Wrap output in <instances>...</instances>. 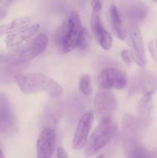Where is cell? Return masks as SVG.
Segmentation results:
<instances>
[{"mask_svg": "<svg viewBox=\"0 0 157 158\" xmlns=\"http://www.w3.org/2000/svg\"><path fill=\"white\" fill-rule=\"evenodd\" d=\"M15 80L18 87L24 94L46 93L52 98H57L62 94L61 85L48 76L41 73L17 74Z\"/></svg>", "mask_w": 157, "mask_h": 158, "instance_id": "obj_1", "label": "cell"}, {"mask_svg": "<svg viewBox=\"0 0 157 158\" xmlns=\"http://www.w3.org/2000/svg\"><path fill=\"white\" fill-rule=\"evenodd\" d=\"M116 130V124L112 118L100 121L85 145V157H91L105 148L112 140Z\"/></svg>", "mask_w": 157, "mask_h": 158, "instance_id": "obj_2", "label": "cell"}, {"mask_svg": "<svg viewBox=\"0 0 157 158\" xmlns=\"http://www.w3.org/2000/svg\"><path fill=\"white\" fill-rule=\"evenodd\" d=\"M139 127L136 117L130 114L124 116L122 122V140L127 158H137L144 148L139 139Z\"/></svg>", "mask_w": 157, "mask_h": 158, "instance_id": "obj_3", "label": "cell"}, {"mask_svg": "<svg viewBox=\"0 0 157 158\" xmlns=\"http://www.w3.org/2000/svg\"><path fill=\"white\" fill-rule=\"evenodd\" d=\"M49 39L47 35L44 33L39 34L18 50V52L9 60L10 63L12 65L18 66L29 63L44 52L47 47Z\"/></svg>", "mask_w": 157, "mask_h": 158, "instance_id": "obj_4", "label": "cell"}, {"mask_svg": "<svg viewBox=\"0 0 157 158\" xmlns=\"http://www.w3.org/2000/svg\"><path fill=\"white\" fill-rule=\"evenodd\" d=\"M117 100L111 89L100 87L94 98L95 114L99 121L112 118L116 110Z\"/></svg>", "mask_w": 157, "mask_h": 158, "instance_id": "obj_5", "label": "cell"}, {"mask_svg": "<svg viewBox=\"0 0 157 158\" xmlns=\"http://www.w3.org/2000/svg\"><path fill=\"white\" fill-rule=\"evenodd\" d=\"M97 81L100 87L104 89H123L128 85V77L119 69L107 66L101 69Z\"/></svg>", "mask_w": 157, "mask_h": 158, "instance_id": "obj_6", "label": "cell"}, {"mask_svg": "<svg viewBox=\"0 0 157 158\" xmlns=\"http://www.w3.org/2000/svg\"><path fill=\"white\" fill-rule=\"evenodd\" d=\"M66 23V33L62 45V51L65 53L70 52L77 47V43L83 26L79 15L77 11H72L68 17Z\"/></svg>", "mask_w": 157, "mask_h": 158, "instance_id": "obj_7", "label": "cell"}, {"mask_svg": "<svg viewBox=\"0 0 157 158\" xmlns=\"http://www.w3.org/2000/svg\"><path fill=\"white\" fill-rule=\"evenodd\" d=\"M94 117H95V113L92 110H89L80 117L77 123L72 143V148L75 151L81 150L86 145L93 123Z\"/></svg>", "mask_w": 157, "mask_h": 158, "instance_id": "obj_8", "label": "cell"}, {"mask_svg": "<svg viewBox=\"0 0 157 158\" xmlns=\"http://www.w3.org/2000/svg\"><path fill=\"white\" fill-rule=\"evenodd\" d=\"M128 31H129V39L132 46L133 61L139 66L143 67L146 63V56L141 31L136 23L133 22H129Z\"/></svg>", "mask_w": 157, "mask_h": 158, "instance_id": "obj_9", "label": "cell"}, {"mask_svg": "<svg viewBox=\"0 0 157 158\" xmlns=\"http://www.w3.org/2000/svg\"><path fill=\"white\" fill-rule=\"evenodd\" d=\"M56 140L54 128L46 127L42 129L37 140L36 158H52Z\"/></svg>", "mask_w": 157, "mask_h": 158, "instance_id": "obj_10", "label": "cell"}, {"mask_svg": "<svg viewBox=\"0 0 157 158\" xmlns=\"http://www.w3.org/2000/svg\"><path fill=\"white\" fill-rule=\"evenodd\" d=\"M14 124L10 103L5 94L0 93V131L7 132L12 129Z\"/></svg>", "mask_w": 157, "mask_h": 158, "instance_id": "obj_11", "label": "cell"}, {"mask_svg": "<svg viewBox=\"0 0 157 158\" xmlns=\"http://www.w3.org/2000/svg\"><path fill=\"white\" fill-rule=\"evenodd\" d=\"M39 25L34 24L18 32L9 35L6 39L7 47H15L29 40L32 35H35L39 30Z\"/></svg>", "mask_w": 157, "mask_h": 158, "instance_id": "obj_12", "label": "cell"}, {"mask_svg": "<svg viewBox=\"0 0 157 158\" xmlns=\"http://www.w3.org/2000/svg\"><path fill=\"white\" fill-rule=\"evenodd\" d=\"M136 86L143 95H153L157 90V77L149 70L143 71L139 75Z\"/></svg>", "mask_w": 157, "mask_h": 158, "instance_id": "obj_13", "label": "cell"}, {"mask_svg": "<svg viewBox=\"0 0 157 158\" xmlns=\"http://www.w3.org/2000/svg\"><path fill=\"white\" fill-rule=\"evenodd\" d=\"M92 10L91 14L90 25L92 32L95 37L99 38L100 35L106 32L102 22V2L101 1H92Z\"/></svg>", "mask_w": 157, "mask_h": 158, "instance_id": "obj_14", "label": "cell"}, {"mask_svg": "<svg viewBox=\"0 0 157 158\" xmlns=\"http://www.w3.org/2000/svg\"><path fill=\"white\" fill-rule=\"evenodd\" d=\"M32 22V19L29 17H21L15 19L7 25H2L0 26V37L2 35H11L26 29L29 27Z\"/></svg>", "mask_w": 157, "mask_h": 158, "instance_id": "obj_15", "label": "cell"}, {"mask_svg": "<svg viewBox=\"0 0 157 158\" xmlns=\"http://www.w3.org/2000/svg\"><path fill=\"white\" fill-rule=\"evenodd\" d=\"M109 15L114 33L119 40H124L126 37V31L123 26L119 12L114 5H112L109 8Z\"/></svg>", "mask_w": 157, "mask_h": 158, "instance_id": "obj_16", "label": "cell"}, {"mask_svg": "<svg viewBox=\"0 0 157 158\" xmlns=\"http://www.w3.org/2000/svg\"><path fill=\"white\" fill-rule=\"evenodd\" d=\"M152 96L153 95H143L139 100L137 104V120L139 124L145 123L150 116L152 110Z\"/></svg>", "mask_w": 157, "mask_h": 158, "instance_id": "obj_17", "label": "cell"}, {"mask_svg": "<svg viewBox=\"0 0 157 158\" xmlns=\"http://www.w3.org/2000/svg\"><path fill=\"white\" fill-rule=\"evenodd\" d=\"M148 6L143 2H136L131 5L126 9V16L129 19V22L142 21L146 17L148 14Z\"/></svg>", "mask_w": 157, "mask_h": 158, "instance_id": "obj_18", "label": "cell"}, {"mask_svg": "<svg viewBox=\"0 0 157 158\" xmlns=\"http://www.w3.org/2000/svg\"><path fill=\"white\" fill-rule=\"evenodd\" d=\"M58 110L59 108L55 106H51L50 109L48 110L47 114H46V127H49L54 128V127L58 123V120H59V113H58Z\"/></svg>", "mask_w": 157, "mask_h": 158, "instance_id": "obj_19", "label": "cell"}, {"mask_svg": "<svg viewBox=\"0 0 157 158\" xmlns=\"http://www.w3.org/2000/svg\"><path fill=\"white\" fill-rule=\"evenodd\" d=\"M79 86L80 92L83 94L85 97H89L92 94V80L89 75H83L81 78L79 79Z\"/></svg>", "mask_w": 157, "mask_h": 158, "instance_id": "obj_20", "label": "cell"}, {"mask_svg": "<svg viewBox=\"0 0 157 158\" xmlns=\"http://www.w3.org/2000/svg\"><path fill=\"white\" fill-rule=\"evenodd\" d=\"M89 46H90V35L87 29L83 27L78 39L77 47L80 50L84 51L86 50L89 47Z\"/></svg>", "mask_w": 157, "mask_h": 158, "instance_id": "obj_21", "label": "cell"}, {"mask_svg": "<svg viewBox=\"0 0 157 158\" xmlns=\"http://www.w3.org/2000/svg\"><path fill=\"white\" fill-rule=\"evenodd\" d=\"M66 23H63L61 26H59L58 29L55 32L54 35V41H55V45L60 49H62L63 41L65 38V33H66Z\"/></svg>", "mask_w": 157, "mask_h": 158, "instance_id": "obj_22", "label": "cell"}, {"mask_svg": "<svg viewBox=\"0 0 157 158\" xmlns=\"http://www.w3.org/2000/svg\"><path fill=\"white\" fill-rule=\"evenodd\" d=\"M121 57L123 59V62L128 66H130L133 62V58H132V54L128 49H123L121 52Z\"/></svg>", "mask_w": 157, "mask_h": 158, "instance_id": "obj_23", "label": "cell"}, {"mask_svg": "<svg viewBox=\"0 0 157 158\" xmlns=\"http://www.w3.org/2000/svg\"><path fill=\"white\" fill-rule=\"evenodd\" d=\"M56 158H69L68 154L66 153V151H65V149L62 147H59L57 149V156Z\"/></svg>", "mask_w": 157, "mask_h": 158, "instance_id": "obj_24", "label": "cell"}, {"mask_svg": "<svg viewBox=\"0 0 157 158\" xmlns=\"http://www.w3.org/2000/svg\"><path fill=\"white\" fill-rule=\"evenodd\" d=\"M149 50H150V52H151V55H152V56L154 58V60H155V52H154V49H153V44H152V42H151L150 43H149Z\"/></svg>", "mask_w": 157, "mask_h": 158, "instance_id": "obj_25", "label": "cell"}, {"mask_svg": "<svg viewBox=\"0 0 157 158\" xmlns=\"http://www.w3.org/2000/svg\"><path fill=\"white\" fill-rule=\"evenodd\" d=\"M6 15H7V11L5 10V9H0V20L4 19L6 16Z\"/></svg>", "mask_w": 157, "mask_h": 158, "instance_id": "obj_26", "label": "cell"}, {"mask_svg": "<svg viewBox=\"0 0 157 158\" xmlns=\"http://www.w3.org/2000/svg\"><path fill=\"white\" fill-rule=\"evenodd\" d=\"M3 60H4V56L2 55V54L0 53V64H1V63H2Z\"/></svg>", "mask_w": 157, "mask_h": 158, "instance_id": "obj_27", "label": "cell"}, {"mask_svg": "<svg viewBox=\"0 0 157 158\" xmlns=\"http://www.w3.org/2000/svg\"><path fill=\"white\" fill-rule=\"evenodd\" d=\"M0 1H1L3 4H7V3L9 2L11 0H0Z\"/></svg>", "mask_w": 157, "mask_h": 158, "instance_id": "obj_28", "label": "cell"}, {"mask_svg": "<svg viewBox=\"0 0 157 158\" xmlns=\"http://www.w3.org/2000/svg\"><path fill=\"white\" fill-rule=\"evenodd\" d=\"M0 158H6V157H5L4 154H3L1 148H0Z\"/></svg>", "mask_w": 157, "mask_h": 158, "instance_id": "obj_29", "label": "cell"}, {"mask_svg": "<svg viewBox=\"0 0 157 158\" xmlns=\"http://www.w3.org/2000/svg\"><path fill=\"white\" fill-rule=\"evenodd\" d=\"M96 158H106L104 157V156L103 155V154H101V155H99V156H98V157H97Z\"/></svg>", "mask_w": 157, "mask_h": 158, "instance_id": "obj_30", "label": "cell"}, {"mask_svg": "<svg viewBox=\"0 0 157 158\" xmlns=\"http://www.w3.org/2000/svg\"><path fill=\"white\" fill-rule=\"evenodd\" d=\"M92 1H101V0H92Z\"/></svg>", "mask_w": 157, "mask_h": 158, "instance_id": "obj_31", "label": "cell"}, {"mask_svg": "<svg viewBox=\"0 0 157 158\" xmlns=\"http://www.w3.org/2000/svg\"><path fill=\"white\" fill-rule=\"evenodd\" d=\"M154 2H157V0H153Z\"/></svg>", "mask_w": 157, "mask_h": 158, "instance_id": "obj_32", "label": "cell"}]
</instances>
